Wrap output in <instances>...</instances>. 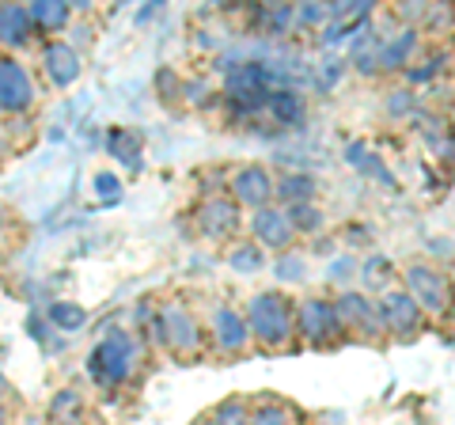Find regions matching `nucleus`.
I'll use <instances>...</instances> for the list:
<instances>
[{
	"instance_id": "c9c22d12",
	"label": "nucleus",
	"mask_w": 455,
	"mask_h": 425,
	"mask_svg": "<svg viewBox=\"0 0 455 425\" xmlns=\"http://www.w3.org/2000/svg\"><path fill=\"white\" fill-rule=\"evenodd\" d=\"M8 388V380H4V373H0V391H4Z\"/></svg>"
},
{
	"instance_id": "f8f14e48",
	"label": "nucleus",
	"mask_w": 455,
	"mask_h": 425,
	"mask_svg": "<svg viewBox=\"0 0 455 425\" xmlns=\"http://www.w3.org/2000/svg\"><path fill=\"white\" fill-rule=\"evenodd\" d=\"M42 68H46L50 84H57V88H68V84L80 80V50L73 46V42H46L42 46Z\"/></svg>"
},
{
	"instance_id": "a211bd4d",
	"label": "nucleus",
	"mask_w": 455,
	"mask_h": 425,
	"mask_svg": "<svg viewBox=\"0 0 455 425\" xmlns=\"http://www.w3.org/2000/svg\"><path fill=\"white\" fill-rule=\"evenodd\" d=\"M315 190H319V179L307 175V172H289V175H281V182H274V197H281L284 205L311 202Z\"/></svg>"
},
{
	"instance_id": "4be33fe9",
	"label": "nucleus",
	"mask_w": 455,
	"mask_h": 425,
	"mask_svg": "<svg viewBox=\"0 0 455 425\" xmlns=\"http://www.w3.org/2000/svg\"><path fill=\"white\" fill-rule=\"evenodd\" d=\"M284 212H289V224H292V232H319L323 229V209L315 202H300V205H281Z\"/></svg>"
},
{
	"instance_id": "9d476101",
	"label": "nucleus",
	"mask_w": 455,
	"mask_h": 425,
	"mask_svg": "<svg viewBox=\"0 0 455 425\" xmlns=\"http://www.w3.org/2000/svg\"><path fill=\"white\" fill-rule=\"evenodd\" d=\"M251 232L254 239H259L262 247H274V251H289L292 247V224H289V212H284L281 205H262V209H254V217H251Z\"/></svg>"
},
{
	"instance_id": "9b49d317",
	"label": "nucleus",
	"mask_w": 455,
	"mask_h": 425,
	"mask_svg": "<svg viewBox=\"0 0 455 425\" xmlns=\"http://www.w3.org/2000/svg\"><path fill=\"white\" fill-rule=\"evenodd\" d=\"M209 323H212V346H217L220 353H228V357H235V353H243L251 346V327H247L243 311L217 308Z\"/></svg>"
},
{
	"instance_id": "6ab92c4d",
	"label": "nucleus",
	"mask_w": 455,
	"mask_h": 425,
	"mask_svg": "<svg viewBox=\"0 0 455 425\" xmlns=\"http://www.w3.org/2000/svg\"><path fill=\"white\" fill-rule=\"evenodd\" d=\"M266 110L281 125H300L307 118V103H304V95H296V92H269Z\"/></svg>"
},
{
	"instance_id": "dca6fc26",
	"label": "nucleus",
	"mask_w": 455,
	"mask_h": 425,
	"mask_svg": "<svg viewBox=\"0 0 455 425\" xmlns=\"http://www.w3.org/2000/svg\"><path fill=\"white\" fill-rule=\"evenodd\" d=\"M27 16H31L35 31L53 35V31H61V27H68V20H73V4H65V0H35V4L27 8Z\"/></svg>"
},
{
	"instance_id": "4468645a",
	"label": "nucleus",
	"mask_w": 455,
	"mask_h": 425,
	"mask_svg": "<svg viewBox=\"0 0 455 425\" xmlns=\"http://www.w3.org/2000/svg\"><path fill=\"white\" fill-rule=\"evenodd\" d=\"M31 35H35V27H31V16H27L23 4H0V46L20 50Z\"/></svg>"
},
{
	"instance_id": "aec40b11",
	"label": "nucleus",
	"mask_w": 455,
	"mask_h": 425,
	"mask_svg": "<svg viewBox=\"0 0 455 425\" xmlns=\"http://www.w3.org/2000/svg\"><path fill=\"white\" fill-rule=\"evenodd\" d=\"M107 152L114 156V160H122L125 167L140 172V137L133 130H125V125H114V130L107 133Z\"/></svg>"
},
{
	"instance_id": "2eb2a0df",
	"label": "nucleus",
	"mask_w": 455,
	"mask_h": 425,
	"mask_svg": "<svg viewBox=\"0 0 455 425\" xmlns=\"http://www.w3.org/2000/svg\"><path fill=\"white\" fill-rule=\"evenodd\" d=\"M346 164L353 167V172L368 175V179H379L383 187H395V175L387 172V164H383L379 156L364 145V140H349V145H346Z\"/></svg>"
},
{
	"instance_id": "f3484780",
	"label": "nucleus",
	"mask_w": 455,
	"mask_h": 425,
	"mask_svg": "<svg viewBox=\"0 0 455 425\" xmlns=\"http://www.w3.org/2000/svg\"><path fill=\"white\" fill-rule=\"evenodd\" d=\"M414 46H418V31H414V27H406V31H398L395 38L379 42V50H376V68H391V73H395V68H406Z\"/></svg>"
},
{
	"instance_id": "f03ea898",
	"label": "nucleus",
	"mask_w": 455,
	"mask_h": 425,
	"mask_svg": "<svg viewBox=\"0 0 455 425\" xmlns=\"http://www.w3.org/2000/svg\"><path fill=\"white\" fill-rule=\"evenodd\" d=\"M133 353H137V342H133V334H125V331H110L99 338V346L92 349V357H88V373L92 380L103 391H114V388H122L125 380H130L133 373Z\"/></svg>"
},
{
	"instance_id": "a878e982",
	"label": "nucleus",
	"mask_w": 455,
	"mask_h": 425,
	"mask_svg": "<svg viewBox=\"0 0 455 425\" xmlns=\"http://www.w3.org/2000/svg\"><path fill=\"white\" fill-rule=\"evenodd\" d=\"M259 23L266 27V31L281 35V31H289V27L296 23V8H292V4H266V8L259 12Z\"/></svg>"
},
{
	"instance_id": "cd10ccee",
	"label": "nucleus",
	"mask_w": 455,
	"mask_h": 425,
	"mask_svg": "<svg viewBox=\"0 0 455 425\" xmlns=\"http://www.w3.org/2000/svg\"><path fill=\"white\" fill-rule=\"evenodd\" d=\"M251 425H292V410L281 403H262L259 410H251Z\"/></svg>"
},
{
	"instance_id": "bb28decb",
	"label": "nucleus",
	"mask_w": 455,
	"mask_h": 425,
	"mask_svg": "<svg viewBox=\"0 0 455 425\" xmlns=\"http://www.w3.org/2000/svg\"><path fill=\"white\" fill-rule=\"evenodd\" d=\"M361 277H364L368 289H383V285L391 281V259H383V254H372V259H364Z\"/></svg>"
},
{
	"instance_id": "f704fd0d",
	"label": "nucleus",
	"mask_w": 455,
	"mask_h": 425,
	"mask_svg": "<svg viewBox=\"0 0 455 425\" xmlns=\"http://www.w3.org/2000/svg\"><path fill=\"white\" fill-rule=\"evenodd\" d=\"M436 68H440V61H425L421 68H414V73H410V80H414V84H421V80H429V76L436 73Z\"/></svg>"
},
{
	"instance_id": "473e14b6",
	"label": "nucleus",
	"mask_w": 455,
	"mask_h": 425,
	"mask_svg": "<svg viewBox=\"0 0 455 425\" xmlns=\"http://www.w3.org/2000/svg\"><path fill=\"white\" fill-rule=\"evenodd\" d=\"M410 107H414V99H410V92H391V103H387L391 115H406Z\"/></svg>"
},
{
	"instance_id": "e433bc0d",
	"label": "nucleus",
	"mask_w": 455,
	"mask_h": 425,
	"mask_svg": "<svg viewBox=\"0 0 455 425\" xmlns=\"http://www.w3.org/2000/svg\"><path fill=\"white\" fill-rule=\"evenodd\" d=\"M451 316H455V285H451Z\"/></svg>"
},
{
	"instance_id": "1a4fd4ad",
	"label": "nucleus",
	"mask_w": 455,
	"mask_h": 425,
	"mask_svg": "<svg viewBox=\"0 0 455 425\" xmlns=\"http://www.w3.org/2000/svg\"><path fill=\"white\" fill-rule=\"evenodd\" d=\"M232 202L251 205V209L274 205V179H269V172L262 164H243L232 175Z\"/></svg>"
},
{
	"instance_id": "5701e85b",
	"label": "nucleus",
	"mask_w": 455,
	"mask_h": 425,
	"mask_svg": "<svg viewBox=\"0 0 455 425\" xmlns=\"http://www.w3.org/2000/svg\"><path fill=\"white\" fill-rule=\"evenodd\" d=\"M205 421L209 425H251V406L243 399H224L212 406V414Z\"/></svg>"
},
{
	"instance_id": "2f4dec72",
	"label": "nucleus",
	"mask_w": 455,
	"mask_h": 425,
	"mask_svg": "<svg viewBox=\"0 0 455 425\" xmlns=\"http://www.w3.org/2000/svg\"><path fill=\"white\" fill-rule=\"evenodd\" d=\"M353 274H357V259H353V254H341V259L331 262V270H326L331 281H349Z\"/></svg>"
},
{
	"instance_id": "393cba45",
	"label": "nucleus",
	"mask_w": 455,
	"mask_h": 425,
	"mask_svg": "<svg viewBox=\"0 0 455 425\" xmlns=\"http://www.w3.org/2000/svg\"><path fill=\"white\" fill-rule=\"evenodd\" d=\"M262 247L259 244H243V247H235L232 254H228V266H232L235 274H259L262 270Z\"/></svg>"
},
{
	"instance_id": "4c0bfd02",
	"label": "nucleus",
	"mask_w": 455,
	"mask_h": 425,
	"mask_svg": "<svg viewBox=\"0 0 455 425\" xmlns=\"http://www.w3.org/2000/svg\"><path fill=\"white\" fill-rule=\"evenodd\" d=\"M0 425H4V406H0Z\"/></svg>"
},
{
	"instance_id": "c85d7f7f",
	"label": "nucleus",
	"mask_w": 455,
	"mask_h": 425,
	"mask_svg": "<svg viewBox=\"0 0 455 425\" xmlns=\"http://www.w3.org/2000/svg\"><path fill=\"white\" fill-rule=\"evenodd\" d=\"M277 277L281 281H304V274H307V262L300 259V254H292V251H284L281 259H277Z\"/></svg>"
},
{
	"instance_id": "f257e3e1",
	"label": "nucleus",
	"mask_w": 455,
	"mask_h": 425,
	"mask_svg": "<svg viewBox=\"0 0 455 425\" xmlns=\"http://www.w3.org/2000/svg\"><path fill=\"white\" fill-rule=\"evenodd\" d=\"M243 319L251 327V338H259L262 349L277 353L296 338V304L277 289H266V293L254 296V301L247 304Z\"/></svg>"
},
{
	"instance_id": "20e7f679",
	"label": "nucleus",
	"mask_w": 455,
	"mask_h": 425,
	"mask_svg": "<svg viewBox=\"0 0 455 425\" xmlns=\"http://www.w3.org/2000/svg\"><path fill=\"white\" fill-rule=\"evenodd\" d=\"M156 334H160V342L175 353V357H197L202 353V323H197V316L190 308L182 304H167L160 308V316H156Z\"/></svg>"
},
{
	"instance_id": "b1692460",
	"label": "nucleus",
	"mask_w": 455,
	"mask_h": 425,
	"mask_svg": "<svg viewBox=\"0 0 455 425\" xmlns=\"http://www.w3.org/2000/svg\"><path fill=\"white\" fill-rule=\"evenodd\" d=\"M50 323L61 331H80L84 323H88V311L73 301H57V304H50Z\"/></svg>"
},
{
	"instance_id": "7c9ffc66",
	"label": "nucleus",
	"mask_w": 455,
	"mask_h": 425,
	"mask_svg": "<svg viewBox=\"0 0 455 425\" xmlns=\"http://www.w3.org/2000/svg\"><path fill=\"white\" fill-rule=\"evenodd\" d=\"M95 190H99V197H103V202H118V197H122V182H118V175L99 172V175H95Z\"/></svg>"
},
{
	"instance_id": "c756f323",
	"label": "nucleus",
	"mask_w": 455,
	"mask_h": 425,
	"mask_svg": "<svg viewBox=\"0 0 455 425\" xmlns=\"http://www.w3.org/2000/svg\"><path fill=\"white\" fill-rule=\"evenodd\" d=\"M296 23H304V27L331 23V4H300L296 8Z\"/></svg>"
},
{
	"instance_id": "0eeeda50",
	"label": "nucleus",
	"mask_w": 455,
	"mask_h": 425,
	"mask_svg": "<svg viewBox=\"0 0 455 425\" xmlns=\"http://www.w3.org/2000/svg\"><path fill=\"white\" fill-rule=\"evenodd\" d=\"M334 311H338L341 334H361V338H368V342L383 334L379 308H376V301H368L364 293H341L334 301Z\"/></svg>"
},
{
	"instance_id": "58836bf2",
	"label": "nucleus",
	"mask_w": 455,
	"mask_h": 425,
	"mask_svg": "<svg viewBox=\"0 0 455 425\" xmlns=\"http://www.w3.org/2000/svg\"><path fill=\"white\" fill-rule=\"evenodd\" d=\"M202 425H209V421H202Z\"/></svg>"
},
{
	"instance_id": "412c9836",
	"label": "nucleus",
	"mask_w": 455,
	"mask_h": 425,
	"mask_svg": "<svg viewBox=\"0 0 455 425\" xmlns=\"http://www.w3.org/2000/svg\"><path fill=\"white\" fill-rule=\"evenodd\" d=\"M80 410H84V399H80V391L76 388H65V391H57L53 395V403H50V421L53 425H68V421H76L80 418Z\"/></svg>"
},
{
	"instance_id": "6e6552de",
	"label": "nucleus",
	"mask_w": 455,
	"mask_h": 425,
	"mask_svg": "<svg viewBox=\"0 0 455 425\" xmlns=\"http://www.w3.org/2000/svg\"><path fill=\"white\" fill-rule=\"evenodd\" d=\"M35 103L31 73L16 58H0V110L4 115H23Z\"/></svg>"
},
{
	"instance_id": "72a5a7b5",
	"label": "nucleus",
	"mask_w": 455,
	"mask_h": 425,
	"mask_svg": "<svg viewBox=\"0 0 455 425\" xmlns=\"http://www.w3.org/2000/svg\"><path fill=\"white\" fill-rule=\"evenodd\" d=\"M425 12H429V8H425V4H410V0H406V4H398V16H403V20H421Z\"/></svg>"
},
{
	"instance_id": "7ed1b4c3",
	"label": "nucleus",
	"mask_w": 455,
	"mask_h": 425,
	"mask_svg": "<svg viewBox=\"0 0 455 425\" xmlns=\"http://www.w3.org/2000/svg\"><path fill=\"white\" fill-rule=\"evenodd\" d=\"M403 289L410 293L425 316H451V277L433 262H410L403 274Z\"/></svg>"
},
{
	"instance_id": "39448f33",
	"label": "nucleus",
	"mask_w": 455,
	"mask_h": 425,
	"mask_svg": "<svg viewBox=\"0 0 455 425\" xmlns=\"http://www.w3.org/2000/svg\"><path fill=\"white\" fill-rule=\"evenodd\" d=\"M376 308L383 319V334H395L403 342H410V338H418L425 331V311L410 301L406 289H387L376 301Z\"/></svg>"
},
{
	"instance_id": "423d86ee",
	"label": "nucleus",
	"mask_w": 455,
	"mask_h": 425,
	"mask_svg": "<svg viewBox=\"0 0 455 425\" xmlns=\"http://www.w3.org/2000/svg\"><path fill=\"white\" fill-rule=\"evenodd\" d=\"M296 338H304L307 346H334L341 338V323H338V311L331 301H311L296 304Z\"/></svg>"
},
{
	"instance_id": "ddd939ff",
	"label": "nucleus",
	"mask_w": 455,
	"mask_h": 425,
	"mask_svg": "<svg viewBox=\"0 0 455 425\" xmlns=\"http://www.w3.org/2000/svg\"><path fill=\"white\" fill-rule=\"evenodd\" d=\"M235 224H239V205L232 197H205V202L197 205V229L212 239L235 232Z\"/></svg>"
}]
</instances>
